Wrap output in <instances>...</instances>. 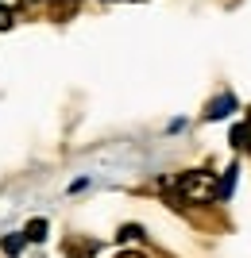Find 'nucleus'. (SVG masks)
Masks as SVG:
<instances>
[{"instance_id": "1", "label": "nucleus", "mask_w": 251, "mask_h": 258, "mask_svg": "<svg viewBox=\"0 0 251 258\" xmlns=\"http://www.w3.org/2000/svg\"><path fill=\"white\" fill-rule=\"evenodd\" d=\"M178 193H182V201H189V205H205V201H213L217 193V177L205 170H189L182 173V181H178Z\"/></svg>"}, {"instance_id": "2", "label": "nucleus", "mask_w": 251, "mask_h": 258, "mask_svg": "<svg viewBox=\"0 0 251 258\" xmlns=\"http://www.w3.org/2000/svg\"><path fill=\"white\" fill-rule=\"evenodd\" d=\"M232 143H236V147H247V151H251V119L232 131Z\"/></svg>"}, {"instance_id": "3", "label": "nucleus", "mask_w": 251, "mask_h": 258, "mask_svg": "<svg viewBox=\"0 0 251 258\" xmlns=\"http://www.w3.org/2000/svg\"><path fill=\"white\" fill-rule=\"evenodd\" d=\"M232 104H236L232 97H220L217 104H209V119H220V116H228V108H232Z\"/></svg>"}, {"instance_id": "4", "label": "nucleus", "mask_w": 251, "mask_h": 258, "mask_svg": "<svg viewBox=\"0 0 251 258\" xmlns=\"http://www.w3.org/2000/svg\"><path fill=\"white\" fill-rule=\"evenodd\" d=\"M23 235H27V239H35V243H39V239H46V220H31Z\"/></svg>"}, {"instance_id": "5", "label": "nucleus", "mask_w": 251, "mask_h": 258, "mask_svg": "<svg viewBox=\"0 0 251 258\" xmlns=\"http://www.w3.org/2000/svg\"><path fill=\"white\" fill-rule=\"evenodd\" d=\"M12 23V12H8V4H4V0H0V31H4V27H8Z\"/></svg>"}, {"instance_id": "6", "label": "nucleus", "mask_w": 251, "mask_h": 258, "mask_svg": "<svg viewBox=\"0 0 251 258\" xmlns=\"http://www.w3.org/2000/svg\"><path fill=\"white\" fill-rule=\"evenodd\" d=\"M23 247V239L20 235H16V239H4V250H20Z\"/></svg>"}]
</instances>
